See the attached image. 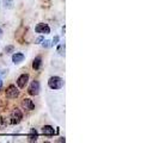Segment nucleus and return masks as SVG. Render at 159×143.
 Listing matches in <instances>:
<instances>
[{"label": "nucleus", "mask_w": 159, "mask_h": 143, "mask_svg": "<svg viewBox=\"0 0 159 143\" xmlns=\"http://www.w3.org/2000/svg\"><path fill=\"white\" fill-rule=\"evenodd\" d=\"M48 86L52 89H60L64 86V80L60 76H52L48 80Z\"/></svg>", "instance_id": "1"}, {"label": "nucleus", "mask_w": 159, "mask_h": 143, "mask_svg": "<svg viewBox=\"0 0 159 143\" xmlns=\"http://www.w3.org/2000/svg\"><path fill=\"white\" fill-rule=\"evenodd\" d=\"M5 95H6V98H8V99H15V98H17L19 95V89L15 85H10L6 88V91H5Z\"/></svg>", "instance_id": "2"}, {"label": "nucleus", "mask_w": 159, "mask_h": 143, "mask_svg": "<svg viewBox=\"0 0 159 143\" xmlns=\"http://www.w3.org/2000/svg\"><path fill=\"white\" fill-rule=\"evenodd\" d=\"M41 91V87H40V82L37 81V80H34L31 84H30V86L28 88V93L32 97H35V95H39Z\"/></svg>", "instance_id": "3"}, {"label": "nucleus", "mask_w": 159, "mask_h": 143, "mask_svg": "<svg viewBox=\"0 0 159 143\" xmlns=\"http://www.w3.org/2000/svg\"><path fill=\"white\" fill-rule=\"evenodd\" d=\"M11 119H12V124H18V123H20L22 119H23V112L16 107V109L12 111V113H11Z\"/></svg>", "instance_id": "4"}, {"label": "nucleus", "mask_w": 159, "mask_h": 143, "mask_svg": "<svg viewBox=\"0 0 159 143\" xmlns=\"http://www.w3.org/2000/svg\"><path fill=\"white\" fill-rule=\"evenodd\" d=\"M35 31L37 32V33H44V35H48V33H50V28H49L48 24L40 23L35 26Z\"/></svg>", "instance_id": "5"}, {"label": "nucleus", "mask_w": 159, "mask_h": 143, "mask_svg": "<svg viewBox=\"0 0 159 143\" xmlns=\"http://www.w3.org/2000/svg\"><path fill=\"white\" fill-rule=\"evenodd\" d=\"M29 74H26V73H24L22 74L20 76H18V79H17V85H18V87L19 88H24L26 86V84H28V81H29Z\"/></svg>", "instance_id": "6"}, {"label": "nucleus", "mask_w": 159, "mask_h": 143, "mask_svg": "<svg viewBox=\"0 0 159 143\" xmlns=\"http://www.w3.org/2000/svg\"><path fill=\"white\" fill-rule=\"evenodd\" d=\"M22 107L26 111H32L35 109V104L30 98H24L22 100Z\"/></svg>", "instance_id": "7"}, {"label": "nucleus", "mask_w": 159, "mask_h": 143, "mask_svg": "<svg viewBox=\"0 0 159 143\" xmlns=\"http://www.w3.org/2000/svg\"><path fill=\"white\" fill-rule=\"evenodd\" d=\"M24 58H25V56H24L23 53H15L13 55H12V62L13 63H20V62H23Z\"/></svg>", "instance_id": "8"}, {"label": "nucleus", "mask_w": 159, "mask_h": 143, "mask_svg": "<svg viewBox=\"0 0 159 143\" xmlns=\"http://www.w3.org/2000/svg\"><path fill=\"white\" fill-rule=\"evenodd\" d=\"M42 132L46 136H53L55 134V130L52 125H44V127H42Z\"/></svg>", "instance_id": "9"}, {"label": "nucleus", "mask_w": 159, "mask_h": 143, "mask_svg": "<svg viewBox=\"0 0 159 143\" xmlns=\"http://www.w3.org/2000/svg\"><path fill=\"white\" fill-rule=\"evenodd\" d=\"M41 66H42V57L41 56H36L34 58V61H32V68L35 71H39L41 68Z\"/></svg>", "instance_id": "10"}, {"label": "nucleus", "mask_w": 159, "mask_h": 143, "mask_svg": "<svg viewBox=\"0 0 159 143\" xmlns=\"http://www.w3.org/2000/svg\"><path fill=\"white\" fill-rule=\"evenodd\" d=\"M37 137H39L37 136V131L35 129H31L30 130V134L28 135V141L29 142H36L37 141Z\"/></svg>", "instance_id": "11"}, {"label": "nucleus", "mask_w": 159, "mask_h": 143, "mask_svg": "<svg viewBox=\"0 0 159 143\" xmlns=\"http://www.w3.org/2000/svg\"><path fill=\"white\" fill-rule=\"evenodd\" d=\"M13 0H4V6L7 8H12L13 7Z\"/></svg>", "instance_id": "12"}, {"label": "nucleus", "mask_w": 159, "mask_h": 143, "mask_svg": "<svg viewBox=\"0 0 159 143\" xmlns=\"http://www.w3.org/2000/svg\"><path fill=\"white\" fill-rule=\"evenodd\" d=\"M57 53L60 54V55H65V44H59V47H57Z\"/></svg>", "instance_id": "13"}, {"label": "nucleus", "mask_w": 159, "mask_h": 143, "mask_svg": "<svg viewBox=\"0 0 159 143\" xmlns=\"http://www.w3.org/2000/svg\"><path fill=\"white\" fill-rule=\"evenodd\" d=\"M42 47H43V48H50V47H53V46H52V42H50V41L43 40V43H42Z\"/></svg>", "instance_id": "14"}, {"label": "nucleus", "mask_w": 159, "mask_h": 143, "mask_svg": "<svg viewBox=\"0 0 159 143\" xmlns=\"http://www.w3.org/2000/svg\"><path fill=\"white\" fill-rule=\"evenodd\" d=\"M15 51V47L13 46H7V47L5 48V53L6 54H11V53H13Z\"/></svg>", "instance_id": "15"}, {"label": "nucleus", "mask_w": 159, "mask_h": 143, "mask_svg": "<svg viewBox=\"0 0 159 143\" xmlns=\"http://www.w3.org/2000/svg\"><path fill=\"white\" fill-rule=\"evenodd\" d=\"M59 40H60L59 36H55V37L53 38V41H52V46H56V44L59 43Z\"/></svg>", "instance_id": "16"}, {"label": "nucleus", "mask_w": 159, "mask_h": 143, "mask_svg": "<svg viewBox=\"0 0 159 143\" xmlns=\"http://www.w3.org/2000/svg\"><path fill=\"white\" fill-rule=\"evenodd\" d=\"M43 40H44V38H43V37L41 36V37H39V38L36 40V43H41V42H43Z\"/></svg>", "instance_id": "17"}, {"label": "nucleus", "mask_w": 159, "mask_h": 143, "mask_svg": "<svg viewBox=\"0 0 159 143\" xmlns=\"http://www.w3.org/2000/svg\"><path fill=\"white\" fill-rule=\"evenodd\" d=\"M57 142H66V140H65V137H61V138L57 140Z\"/></svg>", "instance_id": "18"}, {"label": "nucleus", "mask_w": 159, "mask_h": 143, "mask_svg": "<svg viewBox=\"0 0 159 143\" xmlns=\"http://www.w3.org/2000/svg\"><path fill=\"white\" fill-rule=\"evenodd\" d=\"M2 87V80H1V78H0V88Z\"/></svg>", "instance_id": "19"}, {"label": "nucleus", "mask_w": 159, "mask_h": 143, "mask_svg": "<svg viewBox=\"0 0 159 143\" xmlns=\"http://www.w3.org/2000/svg\"><path fill=\"white\" fill-rule=\"evenodd\" d=\"M1 37H2V30L0 29V38H1Z\"/></svg>", "instance_id": "20"}]
</instances>
